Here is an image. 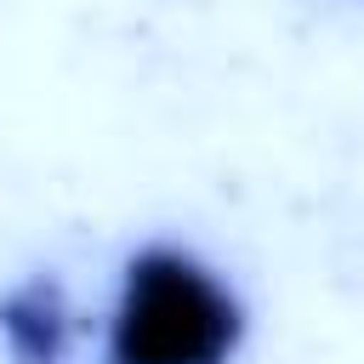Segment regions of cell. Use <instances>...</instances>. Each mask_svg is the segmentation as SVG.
<instances>
[{
    "label": "cell",
    "instance_id": "obj_2",
    "mask_svg": "<svg viewBox=\"0 0 364 364\" xmlns=\"http://www.w3.org/2000/svg\"><path fill=\"white\" fill-rule=\"evenodd\" d=\"M80 341V307L57 273H23L0 290L6 364H68Z\"/></svg>",
    "mask_w": 364,
    "mask_h": 364
},
{
    "label": "cell",
    "instance_id": "obj_1",
    "mask_svg": "<svg viewBox=\"0 0 364 364\" xmlns=\"http://www.w3.org/2000/svg\"><path fill=\"white\" fill-rule=\"evenodd\" d=\"M250 307L239 284L182 239H142L125 250L97 353L102 364H239Z\"/></svg>",
    "mask_w": 364,
    "mask_h": 364
}]
</instances>
